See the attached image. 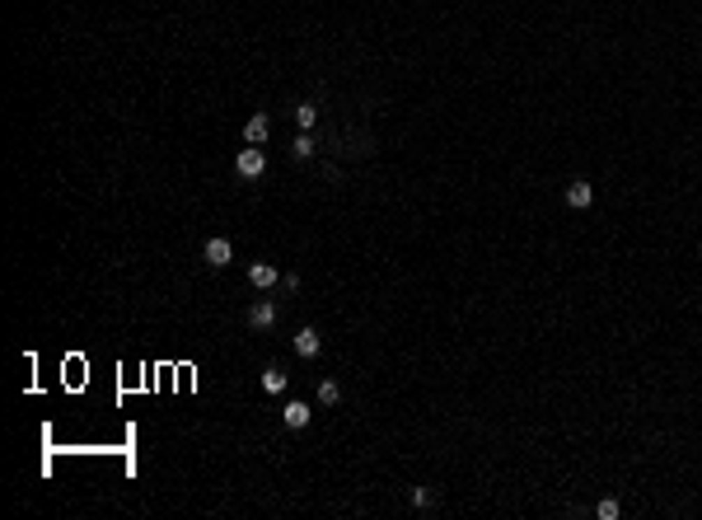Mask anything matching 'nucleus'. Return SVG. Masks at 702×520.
<instances>
[{"label":"nucleus","instance_id":"obj_1","mask_svg":"<svg viewBox=\"0 0 702 520\" xmlns=\"http://www.w3.org/2000/svg\"><path fill=\"white\" fill-rule=\"evenodd\" d=\"M234 173H239V178H263V173H267V155L258 150V145L239 150V159H234Z\"/></svg>","mask_w":702,"mask_h":520},{"label":"nucleus","instance_id":"obj_10","mask_svg":"<svg viewBox=\"0 0 702 520\" xmlns=\"http://www.w3.org/2000/svg\"><path fill=\"white\" fill-rule=\"evenodd\" d=\"M263 389H267V394H281V389H286V375H281L277 366H267V370H263Z\"/></svg>","mask_w":702,"mask_h":520},{"label":"nucleus","instance_id":"obj_13","mask_svg":"<svg viewBox=\"0 0 702 520\" xmlns=\"http://www.w3.org/2000/svg\"><path fill=\"white\" fill-rule=\"evenodd\" d=\"M412 506H431V488H412Z\"/></svg>","mask_w":702,"mask_h":520},{"label":"nucleus","instance_id":"obj_6","mask_svg":"<svg viewBox=\"0 0 702 520\" xmlns=\"http://www.w3.org/2000/svg\"><path fill=\"white\" fill-rule=\"evenodd\" d=\"M272 324H277V305H272V300H258V305H253V310H249V328L267 333V328H272Z\"/></svg>","mask_w":702,"mask_h":520},{"label":"nucleus","instance_id":"obj_8","mask_svg":"<svg viewBox=\"0 0 702 520\" xmlns=\"http://www.w3.org/2000/svg\"><path fill=\"white\" fill-rule=\"evenodd\" d=\"M566 202L576 206V211H585V206H594V188L585 183V178H576V183L566 188Z\"/></svg>","mask_w":702,"mask_h":520},{"label":"nucleus","instance_id":"obj_11","mask_svg":"<svg viewBox=\"0 0 702 520\" xmlns=\"http://www.w3.org/2000/svg\"><path fill=\"white\" fill-rule=\"evenodd\" d=\"M295 122L305 127V131H309V127L319 122V103H300V108H295Z\"/></svg>","mask_w":702,"mask_h":520},{"label":"nucleus","instance_id":"obj_14","mask_svg":"<svg viewBox=\"0 0 702 520\" xmlns=\"http://www.w3.org/2000/svg\"><path fill=\"white\" fill-rule=\"evenodd\" d=\"M599 520H618V502H599Z\"/></svg>","mask_w":702,"mask_h":520},{"label":"nucleus","instance_id":"obj_7","mask_svg":"<svg viewBox=\"0 0 702 520\" xmlns=\"http://www.w3.org/2000/svg\"><path fill=\"white\" fill-rule=\"evenodd\" d=\"M319 347H323L319 328H300V333H295V352L305 356V361H314V356H319Z\"/></svg>","mask_w":702,"mask_h":520},{"label":"nucleus","instance_id":"obj_5","mask_svg":"<svg viewBox=\"0 0 702 520\" xmlns=\"http://www.w3.org/2000/svg\"><path fill=\"white\" fill-rule=\"evenodd\" d=\"M249 282L258 286V291H272V286H281V272L272 268V263H249Z\"/></svg>","mask_w":702,"mask_h":520},{"label":"nucleus","instance_id":"obj_4","mask_svg":"<svg viewBox=\"0 0 702 520\" xmlns=\"http://www.w3.org/2000/svg\"><path fill=\"white\" fill-rule=\"evenodd\" d=\"M267 136H272V117H267V113H253L249 122H244V141H249V145H263Z\"/></svg>","mask_w":702,"mask_h":520},{"label":"nucleus","instance_id":"obj_9","mask_svg":"<svg viewBox=\"0 0 702 520\" xmlns=\"http://www.w3.org/2000/svg\"><path fill=\"white\" fill-rule=\"evenodd\" d=\"M319 403H323V408L342 403V389H337V380H323V384H319Z\"/></svg>","mask_w":702,"mask_h":520},{"label":"nucleus","instance_id":"obj_2","mask_svg":"<svg viewBox=\"0 0 702 520\" xmlns=\"http://www.w3.org/2000/svg\"><path fill=\"white\" fill-rule=\"evenodd\" d=\"M202 258H206V263H211V268H230V258H234V244H230V239H206V249H202Z\"/></svg>","mask_w":702,"mask_h":520},{"label":"nucleus","instance_id":"obj_3","mask_svg":"<svg viewBox=\"0 0 702 520\" xmlns=\"http://www.w3.org/2000/svg\"><path fill=\"white\" fill-rule=\"evenodd\" d=\"M309 417H314V408H309V403H300V398H291V403L281 408V422L291 426V431H305V426H309Z\"/></svg>","mask_w":702,"mask_h":520},{"label":"nucleus","instance_id":"obj_12","mask_svg":"<svg viewBox=\"0 0 702 520\" xmlns=\"http://www.w3.org/2000/svg\"><path fill=\"white\" fill-rule=\"evenodd\" d=\"M291 150H295L300 159H309V155H314V136H309V131H305V136H295V145H291Z\"/></svg>","mask_w":702,"mask_h":520}]
</instances>
